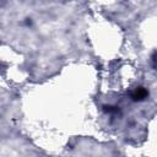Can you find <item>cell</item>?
I'll return each instance as SVG.
<instances>
[{
    "instance_id": "obj_3",
    "label": "cell",
    "mask_w": 157,
    "mask_h": 157,
    "mask_svg": "<svg viewBox=\"0 0 157 157\" xmlns=\"http://www.w3.org/2000/svg\"><path fill=\"white\" fill-rule=\"evenodd\" d=\"M152 65L155 69H157V52L152 55Z\"/></svg>"
},
{
    "instance_id": "obj_1",
    "label": "cell",
    "mask_w": 157,
    "mask_h": 157,
    "mask_svg": "<svg viewBox=\"0 0 157 157\" xmlns=\"http://www.w3.org/2000/svg\"><path fill=\"white\" fill-rule=\"evenodd\" d=\"M147 96H148V91H147L145 87H137V88H135V91L131 93V98H132V101H135V102L144 101Z\"/></svg>"
},
{
    "instance_id": "obj_2",
    "label": "cell",
    "mask_w": 157,
    "mask_h": 157,
    "mask_svg": "<svg viewBox=\"0 0 157 157\" xmlns=\"http://www.w3.org/2000/svg\"><path fill=\"white\" fill-rule=\"evenodd\" d=\"M103 109L107 113H117V112H119V109L117 107H112V105H104Z\"/></svg>"
}]
</instances>
